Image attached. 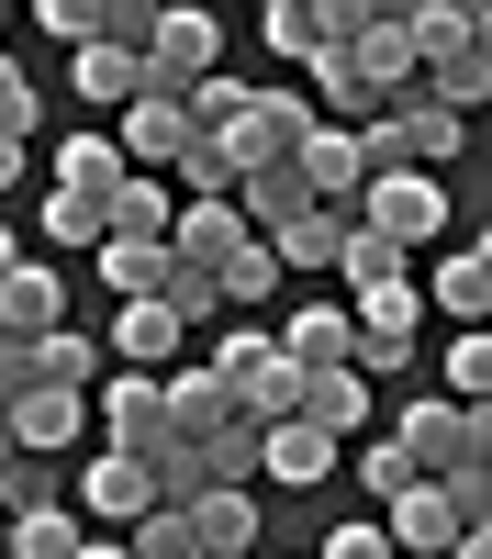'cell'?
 <instances>
[{
  "instance_id": "6da1fadb",
  "label": "cell",
  "mask_w": 492,
  "mask_h": 559,
  "mask_svg": "<svg viewBox=\"0 0 492 559\" xmlns=\"http://www.w3.org/2000/svg\"><path fill=\"white\" fill-rule=\"evenodd\" d=\"M213 369L236 381V414H247V426H291V414H302V369L280 358L268 324H236V336L213 347Z\"/></svg>"
},
{
  "instance_id": "7a4b0ae2",
  "label": "cell",
  "mask_w": 492,
  "mask_h": 559,
  "mask_svg": "<svg viewBox=\"0 0 492 559\" xmlns=\"http://www.w3.org/2000/svg\"><path fill=\"white\" fill-rule=\"evenodd\" d=\"M358 224H370L381 247H436L447 236V191H436V168H381V179H358Z\"/></svg>"
},
{
  "instance_id": "3957f363",
  "label": "cell",
  "mask_w": 492,
  "mask_h": 559,
  "mask_svg": "<svg viewBox=\"0 0 492 559\" xmlns=\"http://www.w3.org/2000/svg\"><path fill=\"white\" fill-rule=\"evenodd\" d=\"M403 459L436 481V471H459V459H492V437H481V403H447V392H415L403 403Z\"/></svg>"
},
{
  "instance_id": "277c9868",
  "label": "cell",
  "mask_w": 492,
  "mask_h": 559,
  "mask_svg": "<svg viewBox=\"0 0 492 559\" xmlns=\"http://www.w3.org/2000/svg\"><path fill=\"white\" fill-rule=\"evenodd\" d=\"M325 123L302 102V90H247V112H236V134H224V157H236V179L247 168H280V157H302V134Z\"/></svg>"
},
{
  "instance_id": "5b68a950",
  "label": "cell",
  "mask_w": 492,
  "mask_h": 559,
  "mask_svg": "<svg viewBox=\"0 0 492 559\" xmlns=\"http://www.w3.org/2000/svg\"><path fill=\"white\" fill-rule=\"evenodd\" d=\"M134 68H146L134 90H191V79H213V68H224V34H213V12H191V0H168Z\"/></svg>"
},
{
  "instance_id": "8992f818",
  "label": "cell",
  "mask_w": 492,
  "mask_h": 559,
  "mask_svg": "<svg viewBox=\"0 0 492 559\" xmlns=\"http://www.w3.org/2000/svg\"><path fill=\"white\" fill-rule=\"evenodd\" d=\"M291 179L313 191V213L358 224V179H370V168H358V134H347V123H313V134H302V157H291Z\"/></svg>"
},
{
  "instance_id": "52a82bcc",
  "label": "cell",
  "mask_w": 492,
  "mask_h": 559,
  "mask_svg": "<svg viewBox=\"0 0 492 559\" xmlns=\"http://www.w3.org/2000/svg\"><path fill=\"white\" fill-rule=\"evenodd\" d=\"M0 414H12V448H23V459H68V448H79V426H89V392L34 381V392H12Z\"/></svg>"
},
{
  "instance_id": "ba28073f",
  "label": "cell",
  "mask_w": 492,
  "mask_h": 559,
  "mask_svg": "<svg viewBox=\"0 0 492 559\" xmlns=\"http://www.w3.org/2000/svg\"><path fill=\"white\" fill-rule=\"evenodd\" d=\"M157 403H168V437H191V448H213L224 426H247V414H236V381H224L213 358H202V369H168Z\"/></svg>"
},
{
  "instance_id": "9c48e42d",
  "label": "cell",
  "mask_w": 492,
  "mask_h": 559,
  "mask_svg": "<svg viewBox=\"0 0 492 559\" xmlns=\"http://www.w3.org/2000/svg\"><path fill=\"white\" fill-rule=\"evenodd\" d=\"M168 224H179V191L157 168H123L112 191H101V236L112 247H168Z\"/></svg>"
},
{
  "instance_id": "30bf717a",
  "label": "cell",
  "mask_w": 492,
  "mask_h": 559,
  "mask_svg": "<svg viewBox=\"0 0 492 559\" xmlns=\"http://www.w3.org/2000/svg\"><path fill=\"white\" fill-rule=\"evenodd\" d=\"M492 90V45L481 34H459V45H425L415 57V102H436V112H459L470 123V102Z\"/></svg>"
},
{
  "instance_id": "8fae6325",
  "label": "cell",
  "mask_w": 492,
  "mask_h": 559,
  "mask_svg": "<svg viewBox=\"0 0 492 559\" xmlns=\"http://www.w3.org/2000/svg\"><path fill=\"white\" fill-rule=\"evenodd\" d=\"M57 324H68V269H34V258H12V269H0V336H57Z\"/></svg>"
},
{
  "instance_id": "7c38bea8",
  "label": "cell",
  "mask_w": 492,
  "mask_h": 559,
  "mask_svg": "<svg viewBox=\"0 0 492 559\" xmlns=\"http://www.w3.org/2000/svg\"><path fill=\"white\" fill-rule=\"evenodd\" d=\"M112 146H123V168H157V179H168V157L191 146V112H179V90H134Z\"/></svg>"
},
{
  "instance_id": "4fadbf2b",
  "label": "cell",
  "mask_w": 492,
  "mask_h": 559,
  "mask_svg": "<svg viewBox=\"0 0 492 559\" xmlns=\"http://www.w3.org/2000/svg\"><path fill=\"white\" fill-rule=\"evenodd\" d=\"M336 437L325 426H302V414H291V426H257V471L268 481H280V492H313V481H336Z\"/></svg>"
},
{
  "instance_id": "5bb4252c",
  "label": "cell",
  "mask_w": 492,
  "mask_h": 559,
  "mask_svg": "<svg viewBox=\"0 0 492 559\" xmlns=\"http://www.w3.org/2000/svg\"><path fill=\"white\" fill-rule=\"evenodd\" d=\"M381 537H392V559H436L447 537H459V503H447L436 481H403V492L381 503Z\"/></svg>"
},
{
  "instance_id": "9a60e30c",
  "label": "cell",
  "mask_w": 492,
  "mask_h": 559,
  "mask_svg": "<svg viewBox=\"0 0 492 559\" xmlns=\"http://www.w3.org/2000/svg\"><path fill=\"white\" fill-rule=\"evenodd\" d=\"M79 503H89V515H112V526H134V515L157 503V471H146V448H101V459L79 471Z\"/></svg>"
},
{
  "instance_id": "2e32d148",
  "label": "cell",
  "mask_w": 492,
  "mask_h": 559,
  "mask_svg": "<svg viewBox=\"0 0 492 559\" xmlns=\"http://www.w3.org/2000/svg\"><path fill=\"white\" fill-rule=\"evenodd\" d=\"M302 68H313V102H325V123L358 134V123H381V112H392V90H370V68H358L347 45H313Z\"/></svg>"
},
{
  "instance_id": "e0dca14e",
  "label": "cell",
  "mask_w": 492,
  "mask_h": 559,
  "mask_svg": "<svg viewBox=\"0 0 492 559\" xmlns=\"http://www.w3.org/2000/svg\"><path fill=\"white\" fill-rule=\"evenodd\" d=\"M179 515H191L202 559H257V503H247V481H213V492L179 503Z\"/></svg>"
},
{
  "instance_id": "ac0fdd59",
  "label": "cell",
  "mask_w": 492,
  "mask_h": 559,
  "mask_svg": "<svg viewBox=\"0 0 492 559\" xmlns=\"http://www.w3.org/2000/svg\"><path fill=\"white\" fill-rule=\"evenodd\" d=\"M257 236V224L236 213V202H179V224H168V258H191V269H213L224 280V258H236Z\"/></svg>"
},
{
  "instance_id": "d6986e66",
  "label": "cell",
  "mask_w": 492,
  "mask_h": 559,
  "mask_svg": "<svg viewBox=\"0 0 492 559\" xmlns=\"http://www.w3.org/2000/svg\"><path fill=\"white\" fill-rule=\"evenodd\" d=\"M101 437H112V448H157V437H168L157 369H112V381H101Z\"/></svg>"
},
{
  "instance_id": "ffe728a7",
  "label": "cell",
  "mask_w": 492,
  "mask_h": 559,
  "mask_svg": "<svg viewBox=\"0 0 492 559\" xmlns=\"http://www.w3.org/2000/svg\"><path fill=\"white\" fill-rule=\"evenodd\" d=\"M302 426H325L336 448L370 437V369H302Z\"/></svg>"
},
{
  "instance_id": "44dd1931",
  "label": "cell",
  "mask_w": 492,
  "mask_h": 559,
  "mask_svg": "<svg viewBox=\"0 0 492 559\" xmlns=\"http://www.w3.org/2000/svg\"><path fill=\"white\" fill-rule=\"evenodd\" d=\"M280 358H291V369H347V358H358V313H347V302H302V313L280 324Z\"/></svg>"
},
{
  "instance_id": "7402d4cb",
  "label": "cell",
  "mask_w": 492,
  "mask_h": 559,
  "mask_svg": "<svg viewBox=\"0 0 492 559\" xmlns=\"http://www.w3.org/2000/svg\"><path fill=\"white\" fill-rule=\"evenodd\" d=\"M358 313V336H392V347H415V324H425V280L403 269V280H370V292H347Z\"/></svg>"
},
{
  "instance_id": "603a6c76",
  "label": "cell",
  "mask_w": 492,
  "mask_h": 559,
  "mask_svg": "<svg viewBox=\"0 0 492 559\" xmlns=\"http://www.w3.org/2000/svg\"><path fill=\"white\" fill-rule=\"evenodd\" d=\"M336 45L370 68V90H392V102L415 90V23H358V34H336Z\"/></svg>"
},
{
  "instance_id": "cb8c5ba5",
  "label": "cell",
  "mask_w": 492,
  "mask_h": 559,
  "mask_svg": "<svg viewBox=\"0 0 492 559\" xmlns=\"http://www.w3.org/2000/svg\"><path fill=\"white\" fill-rule=\"evenodd\" d=\"M179 336H191V324H179L168 302H123V324H112V358H123V369H168V358H179Z\"/></svg>"
},
{
  "instance_id": "d4e9b609",
  "label": "cell",
  "mask_w": 492,
  "mask_h": 559,
  "mask_svg": "<svg viewBox=\"0 0 492 559\" xmlns=\"http://www.w3.org/2000/svg\"><path fill=\"white\" fill-rule=\"evenodd\" d=\"M68 548H79L68 503H12V515H0V559H68Z\"/></svg>"
},
{
  "instance_id": "484cf974",
  "label": "cell",
  "mask_w": 492,
  "mask_h": 559,
  "mask_svg": "<svg viewBox=\"0 0 492 559\" xmlns=\"http://www.w3.org/2000/svg\"><path fill=\"white\" fill-rule=\"evenodd\" d=\"M425 302H436V313H459V324H481V313H492V258H481V247L436 258V269H425Z\"/></svg>"
},
{
  "instance_id": "4316f807",
  "label": "cell",
  "mask_w": 492,
  "mask_h": 559,
  "mask_svg": "<svg viewBox=\"0 0 492 559\" xmlns=\"http://www.w3.org/2000/svg\"><path fill=\"white\" fill-rule=\"evenodd\" d=\"M134 79H146V68H134L123 45H68V90H79V102L123 112V102H134Z\"/></svg>"
},
{
  "instance_id": "83f0119b",
  "label": "cell",
  "mask_w": 492,
  "mask_h": 559,
  "mask_svg": "<svg viewBox=\"0 0 492 559\" xmlns=\"http://www.w3.org/2000/svg\"><path fill=\"white\" fill-rule=\"evenodd\" d=\"M112 179H123V146H112V134H57V191L101 202Z\"/></svg>"
},
{
  "instance_id": "f1b7e54d",
  "label": "cell",
  "mask_w": 492,
  "mask_h": 559,
  "mask_svg": "<svg viewBox=\"0 0 492 559\" xmlns=\"http://www.w3.org/2000/svg\"><path fill=\"white\" fill-rule=\"evenodd\" d=\"M236 213H247L257 236H268V224L313 213V191H302V179H291V157H280V168H247V179H236Z\"/></svg>"
},
{
  "instance_id": "f546056e",
  "label": "cell",
  "mask_w": 492,
  "mask_h": 559,
  "mask_svg": "<svg viewBox=\"0 0 492 559\" xmlns=\"http://www.w3.org/2000/svg\"><path fill=\"white\" fill-rule=\"evenodd\" d=\"M336 236H347L336 213H291V224H268V258L280 269H336Z\"/></svg>"
},
{
  "instance_id": "4dcf8cb0",
  "label": "cell",
  "mask_w": 492,
  "mask_h": 559,
  "mask_svg": "<svg viewBox=\"0 0 492 559\" xmlns=\"http://www.w3.org/2000/svg\"><path fill=\"white\" fill-rule=\"evenodd\" d=\"M280 280H291V269H280V258H268V236H247L236 258H224V280H213V292H224V302H236V313H257L268 292H280Z\"/></svg>"
},
{
  "instance_id": "1f68e13d",
  "label": "cell",
  "mask_w": 492,
  "mask_h": 559,
  "mask_svg": "<svg viewBox=\"0 0 492 559\" xmlns=\"http://www.w3.org/2000/svg\"><path fill=\"white\" fill-rule=\"evenodd\" d=\"M403 269H415V258L381 247L370 224H347V236H336V280H347V292H370V280H403Z\"/></svg>"
},
{
  "instance_id": "d6a6232c",
  "label": "cell",
  "mask_w": 492,
  "mask_h": 559,
  "mask_svg": "<svg viewBox=\"0 0 492 559\" xmlns=\"http://www.w3.org/2000/svg\"><path fill=\"white\" fill-rule=\"evenodd\" d=\"M146 302H168L179 324H202V313H224V292H213V269H191V258H157V292Z\"/></svg>"
},
{
  "instance_id": "836d02e7",
  "label": "cell",
  "mask_w": 492,
  "mask_h": 559,
  "mask_svg": "<svg viewBox=\"0 0 492 559\" xmlns=\"http://www.w3.org/2000/svg\"><path fill=\"white\" fill-rule=\"evenodd\" d=\"M179 112H191V134H236V112H247V79H191V90H179Z\"/></svg>"
},
{
  "instance_id": "e575fe53",
  "label": "cell",
  "mask_w": 492,
  "mask_h": 559,
  "mask_svg": "<svg viewBox=\"0 0 492 559\" xmlns=\"http://www.w3.org/2000/svg\"><path fill=\"white\" fill-rule=\"evenodd\" d=\"M89 369H101V347H89L79 324H57V336H34V381H68V392H89Z\"/></svg>"
},
{
  "instance_id": "d590c367",
  "label": "cell",
  "mask_w": 492,
  "mask_h": 559,
  "mask_svg": "<svg viewBox=\"0 0 492 559\" xmlns=\"http://www.w3.org/2000/svg\"><path fill=\"white\" fill-rule=\"evenodd\" d=\"M436 392H447V403H481V392H492V336H481V324L436 358Z\"/></svg>"
},
{
  "instance_id": "8d00e7d4",
  "label": "cell",
  "mask_w": 492,
  "mask_h": 559,
  "mask_svg": "<svg viewBox=\"0 0 492 559\" xmlns=\"http://www.w3.org/2000/svg\"><path fill=\"white\" fill-rule=\"evenodd\" d=\"M34 224H45V247H101V202H79V191H45Z\"/></svg>"
},
{
  "instance_id": "74e56055",
  "label": "cell",
  "mask_w": 492,
  "mask_h": 559,
  "mask_svg": "<svg viewBox=\"0 0 492 559\" xmlns=\"http://www.w3.org/2000/svg\"><path fill=\"white\" fill-rule=\"evenodd\" d=\"M257 34L280 45V57H313V45H336V23H325V0H291V12H257Z\"/></svg>"
},
{
  "instance_id": "f35d334b",
  "label": "cell",
  "mask_w": 492,
  "mask_h": 559,
  "mask_svg": "<svg viewBox=\"0 0 492 559\" xmlns=\"http://www.w3.org/2000/svg\"><path fill=\"white\" fill-rule=\"evenodd\" d=\"M134 559H202L191 515H179V503H146V515H134Z\"/></svg>"
},
{
  "instance_id": "ab89813d",
  "label": "cell",
  "mask_w": 492,
  "mask_h": 559,
  "mask_svg": "<svg viewBox=\"0 0 492 559\" xmlns=\"http://www.w3.org/2000/svg\"><path fill=\"white\" fill-rule=\"evenodd\" d=\"M89 258H101V280H112L123 302H146V292H157V258H168V247H112V236H101Z\"/></svg>"
},
{
  "instance_id": "60d3db41",
  "label": "cell",
  "mask_w": 492,
  "mask_h": 559,
  "mask_svg": "<svg viewBox=\"0 0 492 559\" xmlns=\"http://www.w3.org/2000/svg\"><path fill=\"white\" fill-rule=\"evenodd\" d=\"M34 23L57 45H101V0H34Z\"/></svg>"
},
{
  "instance_id": "b9f144b4",
  "label": "cell",
  "mask_w": 492,
  "mask_h": 559,
  "mask_svg": "<svg viewBox=\"0 0 492 559\" xmlns=\"http://www.w3.org/2000/svg\"><path fill=\"white\" fill-rule=\"evenodd\" d=\"M325 559H392V537H381V515H358V526H336V537H325Z\"/></svg>"
},
{
  "instance_id": "7bdbcfd3",
  "label": "cell",
  "mask_w": 492,
  "mask_h": 559,
  "mask_svg": "<svg viewBox=\"0 0 492 559\" xmlns=\"http://www.w3.org/2000/svg\"><path fill=\"white\" fill-rule=\"evenodd\" d=\"M12 392H34V347H23V336H0V403H12Z\"/></svg>"
},
{
  "instance_id": "ee69618b",
  "label": "cell",
  "mask_w": 492,
  "mask_h": 559,
  "mask_svg": "<svg viewBox=\"0 0 492 559\" xmlns=\"http://www.w3.org/2000/svg\"><path fill=\"white\" fill-rule=\"evenodd\" d=\"M12 179H23V134H0V191H12Z\"/></svg>"
},
{
  "instance_id": "f6af8a7d",
  "label": "cell",
  "mask_w": 492,
  "mask_h": 559,
  "mask_svg": "<svg viewBox=\"0 0 492 559\" xmlns=\"http://www.w3.org/2000/svg\"><path fill=\"white\" fill-rule=\"evenodd\" d=\"M68 559H134V548H89V537H79V548H68Z\"/></svg>"
},
{
  "instance_id": "bcb514c9",
  "label": "cell",
  "mask_w": 492,
  "mask_h": 559,
  "mask_svg": "<svg viewBox=\"0 0 492 559\" xmlns=\"http://www.w3.org/2000/svg\"><path fill=\"white\" fill-rule=\"evenodd\" d=\"M12 258H23V236H12V224H0V269H12Z\"/></svg>"
},
{
  "instance_id": "7dc6e473",
  "label": "cell",
  "mask_w": 492,
  "mask_h": 559,
  "mask_svg": "<svg viewBox=\"0 0 492 559\" xmlns=\"http://www.w3.org/2000/svg\"><path fill=\"white\" fill-rule=\"evenodd\" d=\"M0 459H23V448H12V414H0Z\"/></svg>"
},
{
  "instance_id": "c3c4849f",
  "label": "cell",
  "mask_w": 492,
  "mask_h": 559,
  "mask_svg": "<svg viewBox=\"0 0 492 559\" xmlns=\"http://www.w3.org/2000/svg\"><path fill=\"white\" fill-rule=\"evenodd\" d=\"M247 12H291V0H247Z\"/></svg>"
},
{
  "instance_id": "681fc988",
  "label": "cell",
  "mask_w": 492,
  "mask_h": 559,
  "mask_svg": "<svg viewBox=\"0 0 492 559\" xmlns=\"http://www.w3.org/2000/svg\"><path fill=\"white\" fill-rule=\"evenodd\" d=\"M0 23H12V0H0Z\"/></svg>"
}]
</instances>
